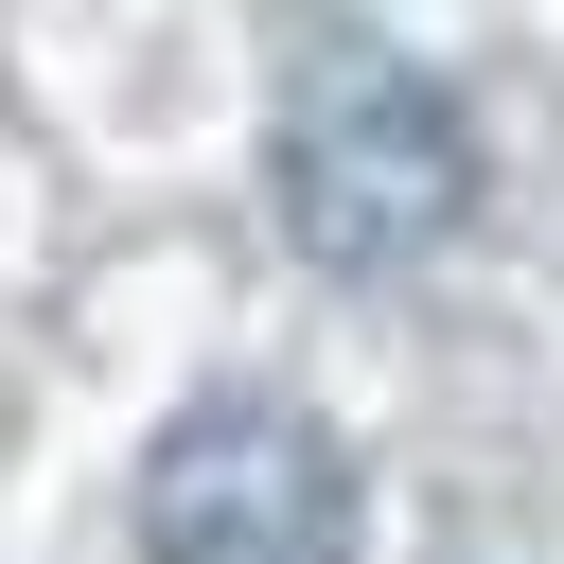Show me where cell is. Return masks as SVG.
<instances>
[{
    "instance_id": "cell-2",
    "label": "cell",
    "mask_w": 564,
    "mask_h": 564,
    "mask_svg": "<svg viewBox=\"0 0 564 564\" xmlns=\"http://www.w3.org/2000/svg\"><path fill=\"white\" fill-rule=\"evenodd\" d=\"M370 476L300 388H212L141 441V546L159 564H352Z\"/></svg>"
},
{
    "instance_id": "cell-1",
    "label": "cell",
    "mask_w": 564,
    "mask_h": 564,
    "mask_svg": "<svg viewBox=\"0 0 564 564\" xmlns=\"http://www.w3.org/2000/svg\"><path fill=\"white\" fill-rule=\"evenodd\" d=\"M264 176H282V229H300L317 264L388 282V264L458 247V212H476V123H458L441 70H405V53H335V70H300Z\"/></svg>"
}]
</instances>
